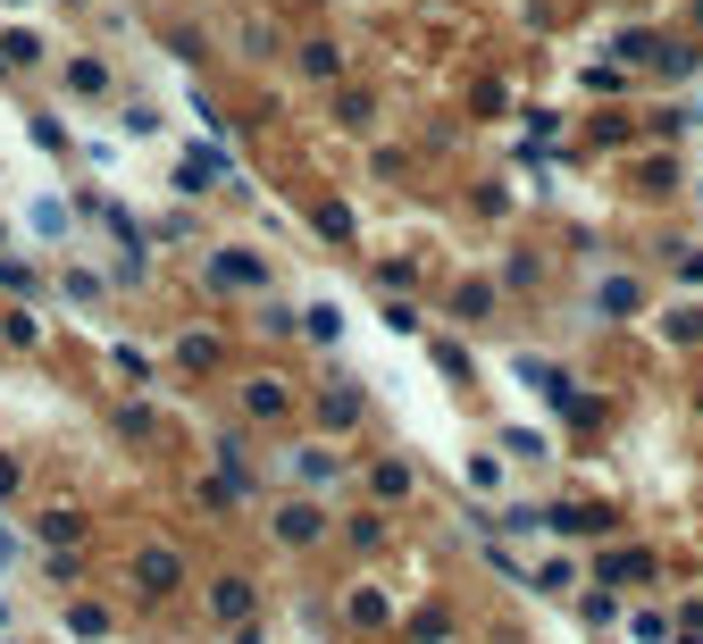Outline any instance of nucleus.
Wrapping results in <instances>:
<instances>
[{"instance_id":"f257e3e1","label":"nucleus","mask_w":703,"mask_h":644,"mask_svg":"<svg viewBox=\"0 0 703 644\" xmlns=\"http://www.w3.org/2000/svg\"><path fill=\"white\" fill-rule=\"evenodd\" d=\"M201 277L209 284H227V293H260V284H268V260H260V251H209V260H201Z\"/></svg>"},{"instance_id":"4468645a","label":"nucleus","mask_w":703,"mask_h":644,"mask_svg":"<svg viewBox=\"0 0 703 644\" xmlns=\"http://www.w3.org/2000/svg\"><path fill=\"white\" fill-rule=\"evenodd\" d=\"M42 536H51V544H68V536H84V519H76V511H51V519H42Z\"/></svg>"},{"instance_id":"0eeeda50","label":"nucleus","mask_w":703,"mask_h":644,"mask_svg":"<svg viewBox=\"0 0 703 644\" xmlns=\"http://www.w3.org/2000/svg\"><path fill=\"white\" fill-rule=\"evenodd\" d=\"M0 293H42V268L34 260H0Z\"/></svg>"},{"instance_id":"7ed1b4c3","label":"nucleus","mask_w":703,"mask_h":644,"mask_svg":"<svg viewBox=\"0 0 703 644\" xmlns=\"http://www.w3.org/2000/svg\"><path fill=\"white\" fill-rule=\"evenodd\" d=\"M286 411H293V385H277V377L244 385V418H286Z\"/></svg>"},{"instance_id":"20e7f679","label":"nucleus","mask_w":703,"mask_h":644,"mask_svg":"<svg viewBox=\"0 0 703 644\" xmlns=\"http://www.w3.org/2000/svg\"><path fill=\"white\" fill-rule=\"evenodd\" d=\"M209 611H218V620H251V586L244 578H218V586H209Z\"/></svg>"},{"instance_id":"dca6fc26","label":"nucleus","mask_w":703,"mask_h":644,"mask_svg":"<svg viewBox=\"0 0 703 644\" xmlns=\"http://www.w3.org/2000/svg\"><path fill=\"white\" fill-rule=\"evenodd\" d=\"M25 561V544H18V536H9V528H0V578H9V569H18Z\"/></svg>"},{"instance_id":"2eb2a0df","label":"nucleus","mask_w":703,"mask_h":644,"mask_svg":"<svg viewBox=\"0 0 703 644\" xmlns=\"http://www.w3.org/2000/svg\"><path fill=\"white\" fill-rule=\"evenodd\" d=\"M385 544V519H352V552H378Z\"/></svg>"},{"instance_id":"1a4fd4ad","label":"nucleus","mask_w":703,"mask_h":644,"mask_svg":"<svg viewBox=\"0 0 703 644\" xmlns=\"http://www.w3.org/2000/svg\"><path fill=\"white\" fill-rule=\"evenodd\" d=\"M134 578H143V586H176V552H143Z\"/></svg>"},{"instance_id":"f3484780","label":"nucleus","mask_w":703,"mask_h":644,"mask_svg":"<svg viewBox=\"0 0 703 644\" xmlns=\"http://www.w3.org/2000/svg\"><path fill=\"white\" fill-rule=\"evenodd\" d=\"M9 620H18V611H9V594H0V627H9Z\"/></svg>"},{"instance_id":"ddd939ff","label":"nucleus","mask_w":703,"mask_h":644,"mask_svg":"<svg viewBox=\"0 0 703 644\" xmlns=\"http://www.w3.org/2000/svg\"><path fill=\"white\" fill-rule=\"evenodd\" d=\"M378 494H385V502H402V494H411V469H402V460H385V469H378Z\"/></svg>"},{"instance_id":"f8f14e48","label":"nucleus","mask_w":703,"mask_h":644,"mask_svg":"<svg viewBox=\"0 0 703 644\" xmlns=\"http://www.w3.org/2000/svg\"><path fill=\"white\" fill-rule=\"evenodd\" d=\"M0 343H18V352H34V343H42V326H34V319H0Z\"/></svg>"},{"instance_id":"423d86ee","label":"nucleus","mask_w":703,"mask_h":644,"mask_svg":"<svg viewBox=\"0 0 703 644\" xmlns=\"http://www.w3.org/2000/svg\"><path fill=\"white\" fill-rule=\"evenodd\" d=\"M59 620H68V636H110V611L101 603H68Z\"/></svg>"},{"instance_id":"9b49d317","label":"nucleus","mask_w":703,"mask_h":644,"mask_svg":"<svg viewBox=\"0 0 703 644\" xmlns=\"http://www.w3.org/2000/svg\"><path fill=\"white\" fill-rule=\"evenodd\" d=\"M302 76H310V84L335 76V51H327V42H310V51H302Z\"/></svg>"},{"instance_id":"f03ea898","label":"nucleus","mask_w":703,"mask_h":644,"mask_svg":"<svg viewBox=\"0 0 703 644\" xmlns=\"http://www.w3.org/2000/svg\"><path fill=\"white\" fill-rule=\"evenodd\" d=\"M361 411H369L361 385H327V394H319V427H327V436H352V427H361Z\"/></svg>"},{"instance_id":"9d476101","label":"nucleus","mask_w":703,"mask_h":644,"mask_svg":"<svg viewBox=\"0 0 703 644\" xmlns=\"http://www.w3.org/2000/svg\"><path fill=\"white\" fill-rule=\"evenodd\" d=\"M68 84H76V93H110V67H101V59H76V67H68Z\"/></svg>"},{"instance_id":"6e6552de","label":"nucleus","mask_w":703,"mask_h":644,"mask_svg":"<svg viewBox=\"0 0 703 644\" xmlns=\"http://www.w3.org/2000/svg\"><path fill=\"white\" fill-rule=\"evenodd\" d=\"M293 477L302 486H335V453H293Z\"/></svg>"},{"instance_id":"a211bd4d","label":"nucleus","mask_w":703,"mask_h":644,"mask_svg":"<svg viewBox=\"0 0 703 644\" xmlns=\"http://www.w3.org/2000/svg\"><path fill=\"white\" fill-rule=\"evenodd\" d=\"M695 25H703V0H695Z\"/></svg>"},{"instance_id":"39448f33","label":"nucleus","mask_w":703,"mask_h":644,"mask_svg":"<svg viewBox=\"0 0 703 644\" xmlns=\"http://www.w3.org/2000/svg\"><path fill=\"white\" fill-rule=\"evenodd\" d=\"M319 528H327V519L302 511V502H286V511H277V536H286V544H319Z\"/></svg>"}]
</instances>
